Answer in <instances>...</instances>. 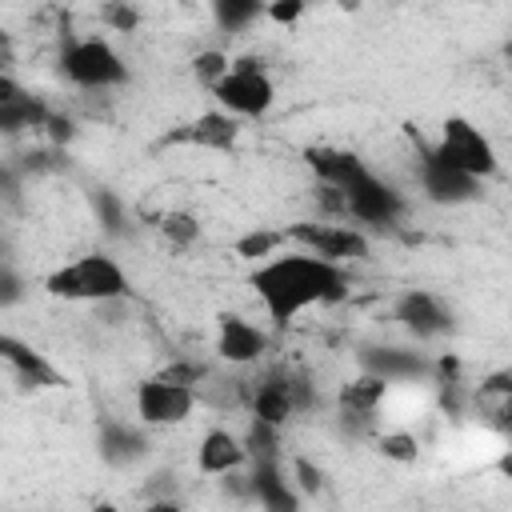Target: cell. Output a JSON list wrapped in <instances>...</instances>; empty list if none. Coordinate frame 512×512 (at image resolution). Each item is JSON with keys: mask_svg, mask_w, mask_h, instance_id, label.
I'll use <instances>...</instances> for the list:
<instances>
[{"mask_svg": "<svg viewBox=\"0 0 512 512\" xmlns=\"http://www.w3.org/2000/svg\"><path fill=\"white\" fill-rule=\"evenodd\" d=\"M252 288L276 328L292 324L312 304H340L348 296V276L340 264H328L312 252L304 256H276L252 272Z\"/></svg>", "mask_w": 512, "mask_h": 512, "instance_id": "1", "label": "cell"}, {"mask_svg": "<svg viewBox=\"0 0 512 512\" xmlns=\"http://www.w3.org/2000/svg\"><path fill=\"white\" fill-rule=\"evenodd\" d=\"M44 288L60 300H92V304H104V300H120L128 292V280L124 272L108 260V256H80L64 268H56Z\"/></svg>", "mask_w": 512, "mask_h": 512, "instance_id": "2", "label": "cell"}, {"mask_svg": "<svg viewBox=\"0 0 512 512\" xmlns=\"http://www.w3.org/2000/svg\"><path fill=\"white\" fill-rule=\"evenodd\" d=\"M436 156H440L444 164H452V168L476 176V180L496 172V152H492L488 136H484L476 124H468L464 116H448V120H444Z\"/></svg>", "mask_w": 512, "mask_h": 512, "instance_id": "3", "label": "cell"}, {"mask_svg": "<svg viewBox=\"0 0 512 512\" xmlns=\"http://www.w3.org/2000/svg\"><path fill=\"white\" fill-rule=\"evenodd\" d=\"M64 76L84 84V88H108V84H120L128 76L124 60L112 52L108 40H76L68 52H64Z\"/></svg>", "mask_w": 512, "mask_h": 512, "instance_id": "4", "label": "cell"}, {"mask_svg": "<svg viewBox=\"0 0 512 512\" xmlns=\"http://www.w3.org/2000/svg\"><path fill=\"white\" fill-rule=\"evenodd\" d=\"M284 236H292L296 244H304L312 256L328 260V264H340V260H364L368 256V240L356 232V228H340V224H292Z\"/></svg>", "mask_w": 512, "mask_h": 512, "instance_id": "5", "label": "cell"}, {"mask_svg": "<svg viewBox=\"0 0 512 512\" xmlns=\"http://www.w3.org/2000/svg\"><path fill=\"white\" fill-rule=\"evenodd\" d=\"M416 148H420V188L428 192V200H436V204H464V200H472L480 192L476 176L444 164L436 156V148L420 144V136H416Z\"/></svg>", "mask_w": 512, "mask_h": 512, "instance_id": "6", "label": "cell"}, {"mask_svg": "<svg viewBox=\"0 0 512 512\" xmlns=\"http://www.w3.org/2000/svg\"><path fill=\"white\" fill-rule=\"evenodd\" d=\"M344 200H348V216H356V220H364V224H396L400 212H404L400 192H396L392 184L376 180L372 172L360 176V180L344 192Z\"/></svg>", "mask_w": 512, "mask_h": 512, "instance_id": "7", "label": "cell"}, {"mask_svg": "<svg viewBox=\"0 0 512 512\" xmlns=\"http://www.w3.org/2000/svg\"><path fill=\"white\" fill-rule=\"evenodd\" d=\"M192 404H196L192 388H176V384H160V380H144L136 388V412L144 424H160V428L180 424V420H188Z\"/></svg>", "mask_w": 512, "mask_h": 512, "instance_id": "8", "label": "cell"}, {"mask_svg": "<svg viewBox=\"0 0 512 512\" xmlns=\"http://www.w3.org/2000/svg\"><path fill=\"white\" fill-rule=\"evenodd\" d=\"M216 96L236 116H264L272 108V96L276 92H272V80L264 72H236L232 68V76L216 84Z\"/></svg>", "mask_w": 512, "mask_h": 512, "instance_id": "9", "label": "cell"}, {"mask_svg": "<svg viewBox=\"0 0 512 512\" xmlns=\"http://www.w3.org/2000/svg\"><path fill=\"white\" fill-rule=\"evenodd\" d=\"M264 348H268L264 332H260V328H252L244 316H236V312H224V316H220L216 352H220L228 364H252V360H260V356H264Z\"/></svg>", "mask_w": 512, "mask_h": 512, "instance_id": "10", "label": "cell"}, {"mask_svg": "<svg viewBox=\"0 0 512 512\" xmlns=\"http://www.w3.org/2000/svg\"><path fill=\"white\" fill-rule=\"evenodd\" d=\"M240 136V124L224 112H204L196 116L192 124H184L180 132L164 136V144H200V148H212V152H228Z\"/></svg>", "mask_w": 512, "mask_h": 512, "instance_id": "11", "label": "cell"}, {"mask_svg": "<svg viewBox=\"0 0 512 512\" xmlns=\"http://www.w3.org/2000/svg\"><path fill=\"white\" fill-rule=\"evenodd\" d=\"M304 160H308V168L324 180V188H340V192H348L360 176H368V168L360 164V156L340 152V148H308Z\"/></svg>", "mask_w": 512, "mask_h": 512, "instance_id": "12", "label": "cell"}, {"mask_svg": "<svg viewBox=\"0 0 512 512\" xmlns=\"http://www.w3.org/2000/svg\"><path fill=\"white\" fill-rule=\"evenodd\" d=\"M0 356H4V364H8L24 384H32V388H60V384H64V376H60L40 352H32L28 344H20V340H12V336H0Z\"/></svg>", "mask_w": 512, "mask_h": 512, "instance_id": "13", "label": "cell"}, {"mask_svg": "<svg viewBox=\"0 0 512 512\" xmlns=\"http://www.w3.org/2000/svg\"><path fill=\"white\" fill-rule=\"evenodd\" d=\"M396 320H400L408 332H416L420 340L440 336V332L452 328L448 312H444L428 292H408V296H400V304H396Z\"/></svg>", "mask_w": 512, "mask_h": 512, "instance_id": "14", "label": "cell"}, {"mask_svg": "<svg viewBox=\"0 0 512 512\" xmlns=\"http://www.w3.org/2000/svg\"><path fill=\"white\" fill-rule=\"evenodd\" d=\"M252 500L264 508V512H300V500L292 492V484L284 480L280 464L268 460V464H252Z\"/></svg>", "mask_w": 512, "mask_h": 512, "instance_id": "15", "label": "cell"}, {"mask_svg": "<svg viewBox=\"0 0 512 512\" xmlns=\"http://www.w3.org/2000/svg\"><path fill=\"white\" fill-rule=\"evenodd\" d=\"M244 444L236 440V436H228L224 428H212L204 440H200V452H196V464H200V472H208V476H228V472H236L240 464H244Z\"/></svg>", "mask_w": 512, "mask_h": 512, "instance_id": "16", "label": "cell"}, {"mask_svg": "<svg viewBox=\"0 0 512 512\" xmlns=\"http://www.w3.org/2000/svg\"><path fill=\"white\" fill-rule=\"evenodd\" d=\"M292 412H296V408H292V400H288L284 372H280V376H264V380L256 384V392H252V416L264 420V424H276V428H280Z\"/></svg>", "mask_w": 512, "mask_h": 512, "instance_id": "17", "label": "cell"}, {"mask_svg": "<svg viewBox=\"0 0 512 512\" xmlns=\"http://www.w3.org/2000/svg\"><path fill=\"white\" fill-rule=\"evenodd\" d=\"M364 368L380 380H404V376H424L428 364L416 352H400V348H372L364 352Z\"/></svg>", "mask_w": 512, "mask_h": 512, "instance_id": "18", "label": "cell"}, {"mask_svg": "<svg viewBox=\"0 0 512 512\" xmlns=\"http://www.w3.org/2000/svg\"><path fill=\"white\" fill-rule=\"evenodd\" d=\"M100 456L108 464L124 468L136 456H144V436L132 432V428H124V424H104V432H100Z\"/></svg>", "mask_w": 512, "mask_h": 512, "instance_id": "19", "label": "cell"}, {"mask_svg": "<svg viewBox=\"0 0 512 512\" xmlns=\"http://www.w3.org/2000/svg\"><path fill=\"white\" fill-rule=\"evenodd\" d=\"M384 392H388V380H380V376H360V380H348L344 388H340V408L344 412H376V404L384 400Z\"/></svg>", "mask_w": 512, "mask_h": 512, "instance_id": "20", "label": "cell"}, {"mask_svg": "<svg viewBox=\"0 0 512 512\" xmlns=\"http://www.w3.org/2000/svg\"><path fill=\"white\" fill-rule=\"evenodd\" d=\"M48 108L40 104V100H32L28 92L20 96V100H12V104H0V128L4 132H20V128H44L48 124Z\"/></svg>", "mask_w": 512, "mask_h": 512, "instance_id": "21", "label": "cell"}, {"mask_svg": "<svg viewBox=\"0 0 512 512\" xmlns=\"http://www.w3.org/2000/svg\"><path fill=\"white\" fill-rule=\"evenodd\" d=\"M244 452L252 456V464L280 460V428H276V424H264V420H256V416H252L248 436H244Z\"/></svg>", "mask_w": 512, "mask_h": 512, "instance_id": "22", "label": "cell"}, {"mask_svg": "<svg viewBox=\"0 0 512 512\" xmlns=\"http://www.w3.org/2000/svg\"><path fill=\"white\" fill-rule=\"evenodd\" d=\"M376 448L384 460H396V464H416V456H420V444L412 432H384L376 440Z\"/></svg>", "mask_w": 512, "mask_h": 512, "instance_id": "23", "label": "cell"}, {"mask_svg": "<svg viewBox=\"0 0 512 512\" xmlns=\"http://www.w3.org/2000/svg\"><path fill=\"white\" fill-rule=\"evenodd\" d=\"M260 12H264V8H260L256 0H220V4H216V20H220L228 32H236V28L252 24Z\"/></svg>", "mask_w": 512, "mask_h": 512, "instance_id": "24", "label": "cell"}, {"mask_svg": "<svg viewBox=\"0 0 512 512\" xmlns=\"http://www.w3.org/2000/svg\"><path fill=\"white\" fill-rule=\"evenodd\" d=\"M192 72H196V76L216 92V84L232 76V60H228L224 52H200V56L192 60Z\"/></svg>", "mask_w": 512, "mask_h": 512, "instance_id": "25", "label": "cell"}, {"mask_svg": "<svg viewBox=\"0 0 512 512\" xmlns=\"http://www.w3.org/2000/svg\"><path fill=\"white\" fill-rule=\"evenodd\" d=\"M280 240H284V232H248V236H240L236 240V256H244V260H264V256H272L276 248H280Z\"/></svg>", "mask_w": 512, "mask_h": 512, "instance_id": "26", "label": "cell"}, {"mask_svg": "<svg viewBox=\"0 0 512 512\" xmlns=\"http://www.w3.org/2000/svg\"><path fill=\"white\" fill-rule=\"evenodd\" d=\"M204 376H208V368H204V364H192V360H176V364L160 368L152 380H160V384H176V388H196Z\"/></svg>", "mask_w": 512, "mask_h": 512, "instance_id": "27", "label": "cell"}, {"mask_svg": "<svg viewBox=\"0 0 512 512\" xmlns=\"http://www.w3.org/2000/svg\"><path fill=\"white\" fill-rule=\"evenodd\" d=\"M92 208H96L104 232H120V224H124V208H120V200H116L108 188H96V192H92Z\"/></svg>", "mask_w": 512, "mask_h": 512, "instance_id": "28", "label": "cell"}, {"mask_svg": "<svg viewBox=\"0 0 512 512\" xmlns=\"http://www.w3.org/2000/svg\"><path fill=\"white\" fill-rule=\"evenodd\" d=\"M160 232H164L176 248H184V244H192V240H196V232H200V228H196V220H192V216L172 212V216H164V220H160Z\"/></svg>", "mask_w": 512, "mask_h": 512, "instance_id": "29", "label": "cell"}, {"mask_svg": "<svg viewBox=\"0 0 512 512\" xmlns=\"http://www.w3.org/2000/svg\"><path fill=\"white\" fill-rule=\"evenodd\" d=\"M100 20H104L108 28H116V32H132V28L140 24V12L128 8V4H104V8H100Z\"/></svg>", "mask_w": 512, "mask_h": 512, "instance_id": "30", "label": "cell"}, {"mask_svg": "<svg viewBox=\"0 0 512 512\" xmlns=\"http://www.w3.org/2000/svg\"><path fill=\"white\" fill-rule=\"evenodd\" d=\"M292 472H296V484H300V492H308V496H316L320 488H324V472L312 464V460H304V456H296L292 460Z\"/></svg>", "mask_w": 512, "mask_h": 512, "instance_id": "31", "label": "cell"}, {"mask_svg": "<svg viewBox=\"0 0 512 512\" xmlns=\"http://www.w3.org/2000/svg\"><path fill=\"white\" fill-rule=\"evenodd\" d=\"M284 388H288V400H292V408H296V412L312 408V384H308L304 376H296V372H284Z\"/></svg>", "mask_w": 512, "mask_h": 512, "instance_id": "32", "label": "cell"}, {"mask_svg": "<svg viewBox=\"0 0 512 512\" xmlns=\"http://www.w3.org/2000/svg\"><path fill=\"white\" fill-rule=\"evenodd\" d=\"M276 24H296L300 16H304V0H276V4H268L264 8Z\"/></svg>", "mask_w": 512, "mask_h": 512, "instance_id": "33", "label": "cell"}, {"mask_svg": "<svg viewBox=\"0 0 512 512\" xmlns=\"http://www.w3.org/2000/svg\"><path fill=\"white\" fill-rule=\"evenodd\" d=\"M44 132H48V140H52V144H68V140L76 136V124H72L68 116H48Z\"/></svg>", "mask_w": 512, "mask_h": 512, "instance_id": "34", "label": "cell"}, {"mask_svg": "<svg viewBox=\"0 0 512 512\" xmlns=\"http://www.w3.org/2000/svg\"><path fill=\"white\" fill-rule=\"evenodd\" d=\"M0 300H4V304H16V300H20V280H16V272H12V268H4V280H0Z\"/></svg>", "mask_w": 512, "mask_h": 512, "instance_id": "35", "label": "cell"}, {"mask_svg": "<svg viewBox=\"0 0 512 512\" xmlns=\"http://www.w3.org/2000/svg\"><path fill=\"white\" fill-rule=\"evenodd\" d=\"M496 424H500L504 432H512V396L500 400V408H496Z\"/></svg>", "mask_w": 512, "mask_h": 512, "instance_id": "36", "label": "cell"}, {"mask_svg": "<svg viewBox=\"0 0 512 512\" xmlns=\"http://www.w3.org/2000/svg\"><path fill=\"white\" fill-rule=\"evenodd\" d=\"M144 512H180V504L176 500H148Z\"/></svg>", "mask_w": 512, "mask_h": 512, "instance_id": "37", "label": "cell"}, {"mask_svg": "<svg viewBox=\"0 0 512 512\" xmlns=\"http://www.w3.org/2000/svg\"><path fill=\"white\" fill-rule=\"evenodd\" d=\"M496 472H500L504 480H512V448H508V452H504V456L496 460Z\"/></svg>", "mask_w": 512, "mask_h": 512, "instance_id": "38", "label": "cell"}, {"mask_svg": "<svg viewBox=\"0 0 512 512\" xmlns=\"http://www.w3.org/2000/svg\"><path fill=\"white\" fill-rule=\"evenodd\" d=\"M92 512H120V508H116V504H96Z\"/></svg>", "mask_w": 512, "mask_h": 512, "instance_id": "39", "label": "cell"}, {"mask_svg": "<svg viewBox=\"0 0 512 512\" xmlns=\"http://www.w3.org/2000/svg\"><path fill=\"white\" fill-rule=\"evenodd\" d=\"M508 64H512V40H508Z\"/></svg>", "mask_w": 512, "mask_h": 512, "instance_id": "40", "label": "cell"}]
</instances>
